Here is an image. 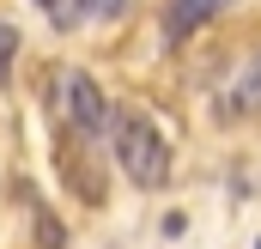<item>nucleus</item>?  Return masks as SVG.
<instances>
[{
	"mask_svg": "<svg viewBox=\"0 0 261 249\" xmlns=\"http://www.w3.org/2000/svg\"><path fill=\"white\" fill-rule=\"evenodd\" d=\"M110 140H116V164H122V177L134 188H164V177H170V146H164V134L146 122L140 110H116L110 116Z\"/></svg>",
	"mask_w": 261,
	"mask_h": 249,
	"instance_id": "nucleus-1",
	"label": "nucleus"
},
{
	"mask_svg": "<svg viewBox=\"0 0 261 249\" xmlns=\"http://www.w3.org/2000/svg\"><path fill=\"white\" fill-rule=\"evenodd\" d=\"M55 116H61V134H73V140H97L110 128V104L91 85V73L67 67L61 79H55Z\"/></svg>",
	"mask_w": 261,
	"mask_h": 249,
	"instance_id": "nucleus-2",
	"label": "nucleus"
},
{
	"mask_svg": "<svg viewBox=\"0 0 261 249\" xmlns=\"http://www.w3.org/2000/svg\"><path fill=\"white\" fill-rule=\"evenodd\" d=\"M213 116H219V122H249V116H261V55L243 67V73H237L225 91H219Z\"/></svg>",
	"mask_w": 261,
	"mask_h": 249,
	"instance_id": "nucleus-3",
	"label": "nucleus"
},
{
	"mask_svg": "<svg viewBox=\"0 0 261 249\" xmlns=\"http://www.w3.org/2000/svg\"><path fill=\"white\" fill-rule=\"evenodd\" d=\"M225 6H231V0H170V6H164V49H182L200 24H213Z\"/></svg>",
	"mask_w": 261,
	"mask_h": 249,
	"instance_id": "nucleus-4",
	"label": "nucleus"
},
{
	"mask_svg": "<svg viewBox=\"0 0 261 249\" xmlns=\"http://www.w3.org/2000/svg\"><path fill=\"white\" fill-rule=\"evenodd\" d=\"M128 0H73V24H97V18H116Z\"/></svg>",
	"mask_w": 261,
	"mask_h": 249,
	"instance_id": "nucleus-5",
	"label": "nucleus"
},
{
	"mask_svg": "<svg viewBox=\"0 0 261 249\" xmlns=\"http://www.w3.org/2000/svg\"><path fill=\"white\" fill-rule=\"evenodd\" d=\"M12 61H18V31H12V24L0 18V85L12 79Z\"/></svg>",
	"mask_w": 261,
	"mask_h": 249,
	"instance_id": "nucleus-6",
	"label": "nucleus"
},
{
	"mask_svg": "<svg viewBox=\"0 0 261 249\" xmlns=\"http://www.w3.org/2000/svg\"><path fill=\"white\" fill-rule=\"evenodd\" d=\"M37 6H49V12H55V24H73V0H37Z\"/></svg>",
	"mask_w": 261,
	"mask_h": 249,
	"instance_id": "nucleus-7",
	"label": "nucleus"
},
{
	"mask_svg": "<svg viewBox=\"0 0 261 249\" xmlns=\"http://www.w3.org/2000/svg\"><path fill=\"white\" fill-rule=\"evenodd\" d=\"M255 249H261V243H255Z\"/></svg>",
	"mask_w": 261,
	"mask_h": 249,
	"instance_id": "nucleus-8",
	"label": "nucleus"
}]
</instances>
